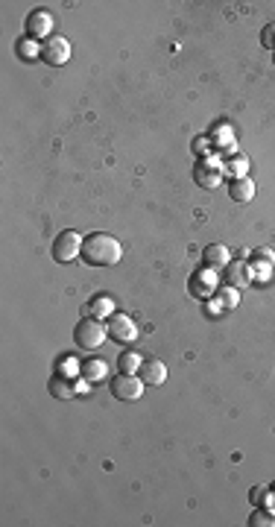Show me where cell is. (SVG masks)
<instances>
[{
    "instance_id": "cell-13",
    "label": "cell",
    "mask_w": 275,
    "mask_h": 527,
    "mask_svg": "<svg viewBox=\"0 0 275 527\" xmlns=\"http://www.w3.org/2000/svg\"><path fill=\"white\" fill-rule=\"evenodd\" d=\"M228 196H232L235 202H252V196H255V182L252 179H232L228 182Z\"/></svg>"
},
{
    "instance_id": "cell-21",
    "label": "cell",
    "mask_w": 275,
    "mask_h": 527,
    "mask_svg": "<svg viewBox=\"0 0 275 527\" xmlns=\"http://www.w3.org/2000/svg\"><path fill=\"white\" fill-rule=\"evenodd\" d=\"M15 50H18L21 59H38V56H41V47L36 44V38H21V41L15 44Z\"/></svg>"
},
{
    "instance_id": "cell-20",
    "label": "cell",
    "mask_w": 275,
    "mask_h": 527,
    "mask_svg": "<svg viewBox=\"0 0 275 527\" xmlns=\"http://www.w3.org/2000/svg\"><path fill=\"white\" fill-rule=\"evenodd\" d=\"M249 524L252 527H275V510L272 507H258L249 515Z\"/></svg>"
},
{
    "instance_id": "cell-19",
    "label": "cell",
    "mask_w": 275,
    "mask_h": 527,
    "mask_svg": "<svg viewBox=\"0 0 275 527\" xmlns=\"http://www.w3.org/2000/svg\"><path fill=\"white\" fill-rule=\"evenodd\" d=\"M50 395H53V399H59V401L71 399V395H73V387H71V381H68V378H62V375L50 378Z\"/></svg>"
},
{
    "instance_id": "cell-18",
    "label": "cell",
    "mask_w": 275,
    "mask_h": 527,
    "mask_svg": "<svg viewBox=\"0 0 275 527\" xmlns=\"http://www.w3.org/2000/svg\"><path fill=\"white\" fill-rule=\"evenodd\" d=\"M217 299H219V307H223V311H235V307L240 305V290L223 284V288L217 290Z\"/></svg>"
},
{
    "instance_id": "cell-15",
    "label": "cell",
    "mask_w": 275,
    "mask_h": 527,
    "mask_svg": "<svg viewBox=\"0 0 275 527\" xmlns=\"http://www.w3.org/2000/svg\"><path fill=\"white\" fill-rule=\"evenodd\" d=\"M246 167H249V161H246V156H240V152H232L226 161H223V176H232V179H243L246 176Z\"/></svg>"
},
{
    "instance_id": "cell-11",
    "label": "cell",
    "mask_w": 275,
    "mask_h": 527,
    "mask_svg": "<svg viewBox=\"0 0 275 527\" xmlns=\"http://www.w3.org/2000/svg\"><path fill=\"white\" fill-rule=\"evenodd\" d=\"M188 288H191V296H196V299H208V296L214 293V276H211V270L202 267L200 272H193L191 281H188Z\"/></svg>"
},
{
    "instance_id": "cell-17",
    "label": "cell",
    "mask_w": 275,
    "mask_h": 527,
    "mask_svg": "<svg viewBox=\"0 0 275 527\" xmlns=\"http://www.w3.org/2000/svg\"><path fill=\"white\" fill-rule=\"evenodd\" d=\"M141 364H144V355H138V351H123V355L117 358V369L126 372V375H135L141 369Z\"/></svg>"
},
{
    "instance_id": "cell-22",
    "label": "cell",
    "mask_w": 275,
    "mask_h": 527,
    "mask_svg": "<svg viewBox=\"0 0 275 527\" xmlns=\"http://www.w3.org/2000/svg\"><path fill=\"white\" fill-rule=\"evenodd\" d=\"M275 264V252L272 249H252V264Z\"/></svg>"
},
{
    "instance_id": "cell-1",
    "label": "cell",
    "mask_w": 275,
    "mask_h": 527,
    "mask_svg": "<svg viewBox=\"0 0 275 527\" xmlns=\"http://www.w3.org/2000/svg\"><path fill=\"white\" fill-rule=\"evenodd\" d=\"M123 258V246L120 240L108 232H94L82 240V261L91 267H115Z\"/></svg>"
},
{
    "instance_id": "cell-3",
    "label": "cell",
    "mask_w": 275,
    "mask_h": 527,
    "mask_svg": "<svg viewBox=\"0 0 275 527\" xmlns=\"http://www.w3.org/2000/svg\"><path fill=\"white\" fill-rule=\"evenodd\" d=\"M144 387H147L144 381L135 378V375H126V372H120V375H115L108 381V390H112V395L117 401H138L141 395H144Z\"/></svg>"
},
{
    "instance_id": "cell-16",
    "label": "cell",
    "mask_w": 275,
    "mask_h": 527,
    "mask_svg": "<svg viewBox=\"0 0 275 527\" xmlns=\"http://www.w3.org/2000/svg\"><path fill=\"white\" fill-rule=\"evenodd\" d=\"M106 372H108V366L103 364V360H97V358H88V360H82V364H80V375L85 381H103Z\"/></svg>"
},
{
    "instance_id": "cell-6",
    "label": "cell",
    "mask_w": 275,
    "mask_h": 527,
    "mask_svg": "<svg viewBox=\"0 0 275 527\" xmlns=\"http://www.w3.org/2000/svg\"><path fill=\"white\" fill-rule=\"evenodd\" d=\"M106 328H108V337H112L115 343H132V340L138 337V325L126 314H112V316H108V323H106Z\"/></svg>"
},
{
    "instance_id": "cell-9",
    "label": "cell",
    "mask_w": 275,
    "mask_h": 527,
    "mask_svg": "<svg viewBox=\"0 0 275 527\" xmlns=\"http://www.w3.org/2000/svg\"><path fill=\"white\" fill-rule=\"evenodd\" d=\"M138 378L144 384H152V387H161V384L167 381V366H164L158 358H147L138 369Z\"/></svg>"
},
{
    "instance_id": "cell-14",
    "label": "cell",
    "mask_w": 275,
    "mask_h": 527,
    "mask_svg": "<svg viewBox=\"0 0 275 527\" xmlns=\"http://www.w3.org/2000/svg\"><path fill=\"white\" fill-rule=\"evenodd\" d=\"M112 311H115V299H112V296H94V299L85 305V316H97V320L112 316Z\"/></svg>"
},
{
    "instance_id": "cell-7",
    "label": "cell",
    "mask_w": 275,
    "mask_h": 527,
    "mask_svg": "<svg viewBox=\"0 0 275 527\" xmlns=\"http://www.w3.org/2000/svg\"><path fill=\"white\" fill-rule=\"evenodd\" d=\"M27 38H36V41H47L53 36V15L50 12H44V9H36V12H29L27 15Z\"/></svg>"
},
{
    "instance_id": "cell-10",
    "label": "cell",
    "mask_w": 275,
    "mask_h": 527,
    "mask_svg": "<svg viewBox=\"0 0 275 527\" xmlns=\"http://www.w3.org/2000/svg\"><path fill=\"white\" fill-rule=\"evenodd\" d=\"M193 179H196L200 188L214 191V188H219V182H223V170L214 167V164H208V161H200L196 164V170H193Z\"/></svg>"
},
{
    "instance_id": "cell-12",
    "label": "cell",
    "mask_w": 275,
    "mask_h": 527,
    "mask_svg": "<svg viewBox=\"0 0 275 527\" xmlns=\"http://www.w3.org/2000/svg\"><path fill=\"white\" fill-rule=\"evenodd\" d=\"M228 261H232V255H228V249L223 244H211V246H205V252H202V264L208 270H223Z\"/></svg>"
},
{
    "instance_id": "cell-25",
    "label": "cell",
    "mask_w": 275,
    "mask_h": 527,
    "mask_svg": "<svg viewBox=\"0 0 275 527\" xmlns=\"http://www.w3.org/2000/svg\"><path fill=\"white\" fill-rule=\"evenodd\" d=\"M59 372H73V364H71L68 358H64V360H59Z\"/></svg>"
},
{
    "instance_id": "cell-24",
    "label": "cell",
    "mask_w": 275,
    "mask_h": 527,
    "mask_svg": "<svg viewBox=\"0 0 275 527\" xmlns=\"http://www.w3.org/2000/svg\"><path fill=\"white\" fill-rule=\"evenodd\" d=\"M208 147H211V138H196L193 141V150L200 152V156H202V152H208Z\"/></svg>"
},
{
    "instance_id": "cell-4",
    "label": "cell",
    "mask_w": 275,
    "mask_h": 527,
    "mask_svg": "<svg viewBox=\"0 0 275 527\" xmlns=\"http://www.w3.org/2000/svg\"><path fill=\"white\" fill-rule=\"evenodd\" d=\"M82 235L80 232H62L56 240H53V261L56 264H68L73 258L82 255Z\"/></svg>"
},
{
    "instance_id": "cell-23",
    "label": "cell",
    "mask_w": 275,
    "mask_h": 527,
    "mask_svg": "<svg viewBox=\"0 0 275 527\" xmlns=\"http://www.w3.org/2000/svg\"><path fill=\"white\" fill-rule=\"evenodd\" d=\"M261 44H263L267 50H275V24L263 27V32H261Z\"/></svg>"
},
{
    "instance_id": "cell-5",
    "label": "cell",
    "mask_w": 275,
    "mask_h": 527,
    "mask_svg": "<svg viewBox=\"0 0 275 527\" xmlns=\"http://www.w3.org/2000/svg\"><path fill=\"white\" fill-rule=\"evenodd\" d=\"M41 59L47 65H53V68H59V65H64L71 59V41L64 36H50L41 44Z\"/></svg>"
},
{
    "instance_id": "cell-8",
    "label": "cell",
    "mask_w": 275,
    "mask_h": 527,
    "mask_svg": "<svg viewBox=\"0 0 275 527\" xmlns=\"http://www.w3.org/2000/svg\"><path fill=\"white\" fill-rule=\"evenodd\" d=\"M223 284H228V288H235V290L249 288V284H252L249 264L246 261H228L223 267Z\"/></svg>"
},
{
    "instance_id": "cell-2",
    "label": "cell",
    "mask_w": 275,
    "mask_h": 527,
    "mask_svg": "<svg viewBox=\"0 0 275 527\" xmlns=\"http://www.w3.org/2000/svg\"><path fill=\"white\" fill-rule=\"evenodd\" d=\"M106 337H108V328L97 320V316H82L80 323H76L73 328V340H76V346L80 349H100L106 343Z\"/></svg>"
},
{
    "instance_id": "cell-26",
    "label": "cell",
    "mask_w": 275,
    "mask_h": 527,
    "mask_svg": "<svg viewBox=\"0 0 275 527\" xmlns=\"http://www.w3.org/2000/svg\"><path fill=\"white\" fill-rule=\"evenodd\" d=\"M270 492H275V483H272V487H270Z\"/></svg>"
}]
</instances>
